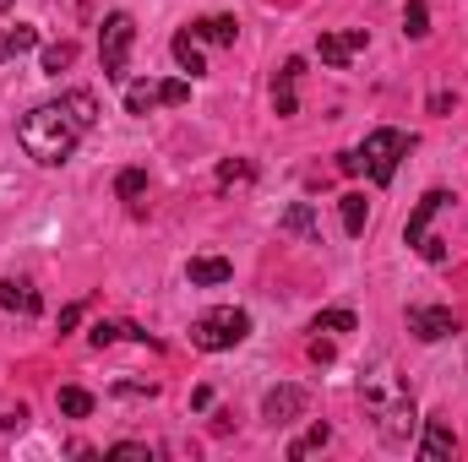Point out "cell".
Listing matches in <instances>:
<instances>
[{"label": "cell", "instance_id": "6da1fadb", "mask_svg": "<svg viewBox=\"0 0 468 462\" xmlns=\"http://www.w3.org/2000/svg\"><path fill=\"white\" fill-rule=\"evenodd\" d=\"M16 142H22L27 158H38V163H66V158L77 152V142H82V125L71 120L66 104H38V110L22 115Z\"/></svg>", "mask_w": 468, "mask_h": 462}, {"label": "cell", "instance_id": "7a4b0ae2", "mask_svg": "<svg viewBox=\"0 0 468 462\" xmlns=\"http://www.w3.org/2000/svg\"><path fill=\"white\" fill-rule=\"evenodd\" d=\"M409 147H414V142H409L403 131L381 125V131H370V136H365V147H359L354 158H359V169H365L376 185H392V174H398V158H409Z\"/></svg>", "mask_w": 468, "mask_h": 462}, {"label": "cell", "instance_id": "3957f363", "mask_svg": "<svg viewBox=\"0 0 468 462\" xmlns=\"http://www.w3.org/2000/svg\"><path fill=\"white\" fill-rule=\"evenodd\" d=\"M245 332H250V316L234 310V305H218V310H207V316L191 327V343L202 348V353H224V348L245 343Z\"/></svg>", "mask_w": 468, "mask_h": 462}, {"label": "cell", "instance_id": "277c9868", "mask_svg": "<svg viewBox=\"0 0 468 462\" xmlns=\"http://www.w3.org/2000/svg\"><path fill=\"white\" fill-rule=\"evenodd\" d=\"M131 44H136V22H131V11H110L104 27H99V60H104V77H110V82H125Z\"/></svg>", "mask_w": 468, "mask_h": 462}, {"label": "cell", "instance_id": "5b68a950", "mask_svg": "<svg viewBox=\"0 0 468 462\" xmlns=\"http://www.w3.org/2000/svg\"><path fill=\"white\" fill-rule=\"evenodd\" d=\"M441 207H452V196H447V191H425L420 207H414V218H409V229H403V239H409L425 261H447V245L431 234V218H436Z\"/></svg>", "mask_w": 468, "mask_h": 462}, {"label": "cell", "instance_id": "8992f818", "mask_svg": "<svg viewBox=\"0 0 468 462\" xmlns=\"http://www.w3.org/2000/svg\"><path fill=\"white\" fill-rule=\"evenodd\" d=\"M370 408L381 414V441H387V446H409V441H414L420 419H414V397H409V392L392 386V397H387V403H370Z\"/></svg>", "mask_w": 468, "mask_h": 462}, {"label": "cell", "instance_id": "52a82bcc", "mask_svg": "<svg viewBox=\"0 0 468 462\" xmlns=\"http://www.w3.org/2000/svg\"><path fill=\"white\" fill-rule=\"evenodd\" d=\"M409 332L420 343H441L447 332H458V316L447 305H409Z\"/></svg>", "mask_w": 468, "mask_h": 462}, {"label": "cell", "instance_id": "ba28073f", "mask_svg": "<svg viewBox=\"0 0 468 462\" xmlns=\"http://www.w3.org/2000/svg\"><path fill=\"white\" fill-rule=\"evenodd\" d=\"M365 44H370V33H365V27H349V33H322V38H316V55H322V66L344 71Z\"/></svg>", "mask_w": 468, "mask_h": 462}, {"label": "cell", "instance_id": "9c48e42d", "mask_svg": "<svg viewBox=\"0 0 468 462\" xmlns=\"http://www.w3.org/2000/svg\"><path fill=\"white\" fill-rule=\"evenodd\" d=\"M305 386H278V392H267L261 397V419H272V425H289V419H300L305 414Z\"/></svg>", "mask_w": 468, "mask_h": 462}, {"label": "cell", "instance_id": "30bf717a", "mask_svg": "<svg viewBox=\"0 0 468 462\" xmlns=\"http://www.w3.org/2000/svg\"><path fill=\"white\" fill-rule=\"evenodd\" d=\"M452 452H458L452 425H447V419H431V425H425V441H420V457L425 462H447Z\"/></svg>", "mask_w": 468, "mask_h": 462}, {"label": "cell", "instance_id": "8fae6325", "mask_svg": "<svg viewBox=\"0 0 468 462\" xmlns=\"http://www.w3.org/2000/svg\"><path fill=\"white\" fill-rule=\"evenodd\" d=\"M0 305L16 316H38V289L27 278H0Z\"/></svg>", "mask_w": 468, "mask_h": 462}, {"label": "cell", "instance_id": "7c38bea8", "mask_svg": "<svg viewBox=\"0 0 468 462\" xmlns=\"http://www.w3.org/2000/svg\"><path fill=\"white\" fill-rule=\"evenodd\" d=\"M305 77V60H283V71H278V82H272V110L278 120L294 115V82Z\"/></svg>", "mask_w": 468, "mask_h": 462}, {"label": "cell", "instance_id": "4fadbf2b", "mask_svg": "<svg viewBox=\"0 0 468 462\" xmlns=\"http://www.w3.org/2000/svg\"><path fill=\"white\" fill-rule=\"evenodd\" d=\"M186 278H191L197 289H218V283H229V278H234V267L224 261V256H191Z\"/></svg>", "mask_w": 468, "mask_h": 462}, {"label": "cell", "instance_id": "5bb4252c", "mask_svg": "<svg viewBox=\"0 0 468 462\" xmlns=\"http://www.w3.org/2000/svg\"><path fill=\"white\" fill-rule=\"evenodd\" d=\"M175 60H180L186 77H202V71H207V60H202V38H197V33H175Z\"/></svg>", "mask_w": 468, "mask_h": 462}, {"label": "cell", "instance_id": "9a60e30c", "mask_svg": "<svg viewBox=\"0 0 468 462\" xmlns=\"http://www.w3.org/2000/svg\"><path fill=\"white\" fill-rule=\"evenodd\" d=\"M191 33H197L202 44H234V38H239V22H234V16H202Z\"/></svg>", "mask_w": 468, "mask_h": 462}, {"label": "cell", "instance_id": "2e32d148", "mask_svg": "<svg viewBox=\"0 0 468 462\" xmlns=\"http://www.w3.org/2000/svg\"><path fill=\"white\" fill-rule=\"evenodd\" d=\"M33 44H38V27L16 22V27H5V33H0V60H16V55H27Z\"/></svg>", "mask_w": 468, "mask_h": 462}, {"label": "cell", "instance_id": "e0dca14e", "mask_svg": "<svg viewBox=\"0 0 468 462\" xmlns=\"http://www.w3.org/2000/svg\"><path fill=\"white\" fill-rule=\"evenodd\" d=\"M88 338H93V348H110V343H120V338H136V343H153V338H147L142 327H131V321H99V327H93Z\"/></svg>", "mask_w": 468, "mask_h": 462}, {"label": "cell", "instance_id": "ac0fdd59", "mask_svg": "<svg viewBox=\"0 0 468 462\" xmlns=\"http://www.w3.org/2000/svg\"><path fill=\"white\" fill-rule=\"evenodd\" d=\"M60 104L71 110V120H77L82 131H93V120H99V99H93V93H82V88H77V93H66Z\"/></svg>", "mask_w": 468, "mask_h": 462}, {"label": "cell", "instance_id": "d6986e66", "mask_svg": "<svg viewBox=\"0 0 468 462\" xmlns=\"http://www.w3.org/2000/svg\"><path fill=\"white\" fill-rule=\"evenodd\" d=\"M55 403H60L66 419H88V414H93V392H82V386H60Z\"/></svg>", "mask_w": 468, "mask_h": 462}, {"label": "cell", "instance_id": "ffe728a7", "mask_svg": "<svg viewBox=\"0 0 468 462\" xmlns=\"http://www.w3.org/2000/svg\"><path fill=\"white\" fill-rule=\"evenodd\" d=\"M278 229L300 234V239H322V234H316V218H311V207H305V202H300V207H289V213L278 218Z\"/></svg>", "mask_w": 468, "mask_h": 462}, {"label": "cell", "instance_id": "44dd1931", "mask_svg": "<svg viewBox=\"0 0 468 462\" xmlns=\"http://www.w3.org/2000/svg\"><path fill=\"white\" fill-rule=\"evenodd\" d=\"M327 441H333V425H311V430H305L300 441H289V457H294V462L311 457V452H322Z\"/></svg>", "mask_w": 468, "mask_h": 462}, {"label": "cell", "instance_id": "7402d4cb", "mask_svg": "<svg viewBox=\"0 0 468 462\" xmlns=\"http://www.w3.org/2000/svg\"><path fill=\"white\" fill-rule=\"evenodd\" d=\"M365 224H370V202L354 191V196H344V229H349V234H365Z\"/></svg>", "mask_w": 468, "mask_h": 462}, {"label": "cell", "instance_id": "603a6c76", "mask_svg": "<svg viewBox=\"0 0 468 462\" xmlns=\"http://www.w3.org/2000/svg\"><path fill=\"white\" fill-rule=\"evenodd\" d=\"M403 33H409V38H425V33H431V5H425V0H409V11H403Z\"/></svg>", "mask_w": 468, "mask_h": 462}, {"label": "cell", "instance_id": "cb8c5ba5", "mask_svg": "<svg viewBox=\"0 0 468 462\" xmlns=\"http://www.w3.org/2000/svg\"><path fill=\"white\" fill-rule=\"evenodd\" d=\"M71 60H77V44H71V38H60V44H49V49H44V71H49V77H60Z\"/></svg>", "mask_w": 468, "mask_h": 462}, {"label": "cell", "instance_id": "d4e9b609", "mask_svg": "<svg viewBox=\"0 0 468 462\" xmlns=\"http://www.w3.org/2000/svg\"><path fill=\"white\" fill-rule=\"evenodd\" d=\"M153 104H158V88H153V82H131V88H125V110H131V115H147Z\"/></svg>", "mask_w": 468, "mask_h": 462}, {"label": "cell", "instance_id": "484cf974", "mask_svg": "<svg viewBox=\"0 0 468 462\" xmlns=\"http://www.w3.org/2000/svg\"><path fill=\"white\" fill-rule=\"evenodd\" d=\"M115 191H120V202H136V196L147 191V174H142V169H120Z\"/></svg>", "mask_w": 468, "mask_h": 462}, {"label": "cell", "instance_id": "4316f807", "mask_svg": "<svg viewBox=\"0 0 468 462\" xmlns=\"http://www.w3.org/2000/svg\"><path fill=\"white\" fill-rule=\"evenodd\" d=\"M359 321H354V310H322L316 316V332H354Z\"/></svg>", "mask_w": 468, "mask_h": 462}, {"label": "cell", "instance_id": "83f0119b", "mask_svg": "<svg viewBox=\"0 0 468 462\" xmlns=\"http://www.w3.org/2000/svg\"><path fill=\"white\" fill-rule=\"evenodd\" d=\"M250 174H256V169H250V163H239V158H229V163H224V169H218V191H229V185H245V180H250Z\"/></svg>", "mask_w": 468, "mask_h": 462}, {"label": "cell", "instance_id": "f1b7e54d", "mask_svg": "<svg viewBox=\"0 0 468 462\" xmlns=\"http://www.w3.org/2000/svg\"><path fill=\"white\" fill-rule=\"evenodd\" d=\"M186 99H191V82H180V77L158 82V104H186Z\"/></svg>", "mask_w": 468, "mask_h": 462}, {"label": "cell", "instance_id": "f546056e", "mask_svg": "<svg viewBox=\"0 0 468 462\" xmlns=\"http://www.w3.org/2000/svg\"><path fill=\"white\" fill-rule=\"evenodd\" d=\"M104 457H153V452H147L142 441H115V446H110Z\"/></svg>", "mask_w": 468, "mask_h": 462}, {"label": "cell", "instance_id": "4dcf8cb0", "mask_svg": "<svg viewBox=\"0 0 468 462\" xmlns=\"http://www.w3.org/2000/svg\"><path fill=\"white\" fill-rule=\"evenodd\" d=\"M27 425V408L16 403V408H0V430H22Z\"/></svg>", "mask_w": 468, "mask_h": 462}, {"label": "cell", "instance_id": "1f68e13d", "mask_svg": "<svg viewBox=\"0 0 468 462\" xmlns=\"http://www.w3.org/2000/svg\"><path fill=\"white\" fill-rule=\"evenodd\" d=\"M77 321H82V305H66V310H60V332H71Z\"/></svg>", "mask_w": 468, "mask_h": 462}, {"label": "cell", "instance_id": "d6a6232c", "mask_svg": "<svg viewBox=\"0 0 468 462\" xmlns=\"http://www.w3.org/2000/svg\"><path fill=\"white\" fill-rule=\"evenodd\" d=\"M311 359H316V364H327V359H333V343H322V338H316V343H311Z\"/></svg>", "mask_w": 468, "mask_h": 462}, {"label": "cell", "instance_id": "836d02e7", "mask_svg": "<svg viewBox=\"0 0 468 462\" xmlns=\"http://www.w3.org/2000/svg\"><path fill=\"white\" fill-rule=\"evenodd\" d=\"M11 5H16V0H0V11H11Z\"/></svg>", "mask_w": 468, "mask_h": 462}]
</instances>
